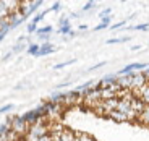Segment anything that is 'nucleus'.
Returning <instances> with one entry per match:
<instances>
[{"label": "nucleus", "mask_w": 149, "mask_h": 141, "mask_svg": "<svg viewBox=\"0 0 149 141\" xmlns=\"http://www.w3.org/2000/svg\"><path fill=\"white\" fill-rule=\"evenodd\" d=\"M7 123H10V130H13L16 135H19V136H24V135L28 133V128H29V123L26 122V120L23 119V115L19 117V115H13V117H7V120H5Z\"/></svg>", "instance_id": "1"}, {"label": "nucleus", "mask_w": 149, "mask_h": 141, "mask_svg": "<svg viewBox=\"0 0 149 141\" xmlns=\"http://www.w3.org/2000/svg\"><path fill=\"white\" fill-rule=\"evenodd\" d=\"M54 135H57L60 141H76V133L68 128H63V130H58V131H52Z\"/></svg>", "instance_id": "2"}, {"label": "nucleus", "mask_w": 149, "mask_h": 141, "mask_svg": "<svg viewBox=\"0 0 149 141\" xmlns=\"http://www.w3.org/2000/svg\"><path fill=\"white\" fill-rule=\"evenodd\" d=\"M54 52H55V45H52L50 42H42L41 47H39V54H37V57L49 55V54H54Z\"/></svg>", "instance_id": "3"}, {"label": "nucleus", "mask_w": 149, "mask_h": 141, "mask_svg": "<svg viewBox=\"0 0 149 141\" xmlns=\"http://www.w3.org/2000/svg\"><path fill=\"white\" fill-rule=\"evenodd\" d=\"M0 2H3V5L8 8V11H18L21 0H0Z\"/></svg>", "instance_id": "4"}, {"label": "nucleus", "mask_w": 149, "mask_h": 141, "mask_svg": "<svg viewBox=\"0 0 149 141\" xmlns=\"http://www.w3.org/2000/svg\"><path fill=\"white\" fill-rule=\"evenodd\" d=\"M131 37L130 36H123V37H110V39H107L105 41V44H120V42H127V41H130Z\"/></svg>", "instance_id": "5"}, {"label": "nucleus", "mask_w": 149, "mask_h": 141, "mask_svg": "<svg viewBox=\"0 0 149 141\" xmlns=\"http://www.w3.org/2000/svg\"><path fill=\"white\" fill-rule=\"evenodd\" d=\"M39 47H41L39 44H34V42H31V44H28L26 52L29 54V55H34V57H37V54H39Z\"/></svg>", "instance_id": "6"}, {"label": "nucleus", "mask_w": 149, "mask_h": 141, "mask_svg": "<svg viewBox=\"0 0 149 141\" xmlns=\"http://www.w3.org/2000/svg\"><path fill=\"white\" fill-rule=\"evenodd\" d=\"M127 29H134V31H148L149 29V23H139V24H134V26H130Z\"/></svg>", "instance_id": "7"}, {"label": "nucleus", "mask_w": 149, "mask_h": 141, "mask_svg": "<svg viewBox=\"0 0 149 141\" xmlns=\"http://www.w3.org/2000/svg\"><path fill=\"white\" fill-rule=\"evenodd\" d=\"M76 141H96V140L88 133H76Z\"/></svg>", "instance_id": "8"}, {"label": "nucleus", "mask_w": 149, "mask_h": 141, "mask_svg": "<svg viewBox=\"0 0 149 141\" xmlns=\"http://www.w3.org/2000/svg\"><path fill=\"white\" fill-rule=\"evenodd\" d=\"M52 33H54L52 26H44V28H37L36 36H39V34H52Z\"/></svg>", "instance_id": "9"}, {"label": "nucleus", "mask_w": 149, "mask_h": 141, "mask_svg": "<svg viewBox=\"0 0 149 141\" xmlns=\"http://www.w3.org/2000/svg\"><path fill=\"white\" fill-rule=\"evenodd\" d=\"M24 49H28L26 45H24V42H16V44L13 45V49H11V52H13V54H19V52H23Z\"/></svg>", "instance_id": "10"}, {"label": "nucleus", "mask_w": 149, "mask_h": 141, "mask_svg": "<svg viewBox=\"0 0 149 141\" xmlns=\"http://www.w3.org/2000/svg\"><path fill=\"white\" fill-rule=\"evenodd\" d=\"M47 13H49V10H44V11H39V13H37V15L34 16L33 20H31V21H33V23H36V24H37V23H41L42 20H44V16L47 15Z\"/></svg>", "instance_id": "11"}, {"label": "nucleus", "mask_w": 149, "mask_h": 141, "mask_svg": "<svg viewBox=\"0 0 149 141\" xmlns=\"http://www.w3.org/2000/svg\"><path fill=\"white\" fill-rule=\"evenodd\" d=\"M71 24L68 23V24H63V26H60L58 28V34H63V36H67V34H70L71 33Z\"/></svg>", "instance_id": "12"}, {"label": "nucleus", "mask_w": 149, "mask_h": 141, "mask_svg": "<svg viewBox=\"0 0 149 141\" xmlns=\"http://www.w3.org/2000/svg\"><path fill=\"white\" fill-rule=\"evenodd\" d=\"M36 31H37V24L33 23V21H29L28 23V26H26V33L31 36V34H36Z\"/></svg>", "instance_id": "13"}, {"label": "nucleus", "mask_w": 149, "mask_h": 141, "mask_svg": "<svg viewBox=\"0 0 149 141\" xmlns=\"http://www.w3.org/2000/svg\"><path fill=\"white\" fill-rule=\"evenodd\" d=\"M8 13H10V11H8V8L3 5V2H0V20L7 18V16H8Z\"/></svg>", "instance_id": "14"}, {"label": "nucleus", "mask_w": 149, "mask_h": 141, "mask_svg": "<svg viewBox=\"0 0 149 141\" xmlns=\"http://www.w3.org/2000/svg\"><path fill=\"white\" fill-rule=\"evenodd\" d=\"M13 109H15L13 104H7V105H3V107H0V114H8V112H11Z\"/></svg>", "instance_id": "15"}, {"label": "nucleus", "mask_w": 149, "mask_h": 141, "mask_svg": "<svg viewBox=\"0 0 149 141\" xmlns=\"http://www.w3.org/2000/svg\"><path fill=\"white\" fill-rule=\"evenodd\" d=\"M73 62H74V60H73V59H70V60H67V62L57 63V65H55V67H54V68H55V70H60V68H63V67H67V65H71V63H73Z\"/></svg>", "instance_id": "16"}, {"label": "nucleus", "mask_w": 149, "mask_h": 141, "mask_svg": "<svg viewBox=\"0 0 149 141\" xmlns=\"http://www.w3.org/2000/svg\"><path fill=\"white\" fill-rule=\"evenodd\" d=\"M94 5H96V0H88V3L83 7V11H89L91 8H94Z\"/></svg>", "instance_id": "17"}, {"label": "nucleus", "mask_w": 149, "mask_h": 141, "mask_svg": "<svg viewBox=\"0 0 149 141\" xmlns=\"http://www.w3.org/2000/svg\"><path fill=\"white\" fill-rule=\"evenodd\" d=\"M127 21L128 20H123V21H118V23H115V24H110V29H120L122 26L127 24Z\"/></svg>", "instance_id": "18"}, {"label": "nucleus", "mask_w": 149, "mask_h": 141, "mask_svg": "<svg viewBox=\"0 0 149 141\" xmlns=\"http://www.w3.org/2000/svg\"><path fill=\"white\" fill-rule=\"evenodd\" d=\"M110 13H112V8H104V10H102L101 13H99V18L102 20V18H105V16H109Z\"/></svg>", "instance_id": "19"}, {"label": "nucleus", "mask_w": 149, "mask_h": 141, "mask_svg": "<svg viewBox=\"0 0 149 141\" xmlns=\"http://www.w3.org/2000/svg\"><path fill=\"white\" fill-rule=\"evenodd\" d=\"M60 10H62V5H60V2H54V5L49 8V11H60Z\"/></svg>", "instance_id": "20"}, {"label": "nucleus", "mask_w": 149, "mask_h": 141, "mask_svg": "<svg viewBox=\"0 0 149 141\" xmlns=\"http://www.w3.org/2000/svg\"><path fill=\"white\" fill-rule=\"evenodd\" d=\"M70 23V18H67V16H60L58 18V28L63 26V24H68Z\"/></svg>", "instance_id": "21"}, {"label": "nucleus", "mask_w": 149, "mask_h": 141, "mask_svg": "<svg viewBox=\"0 0 149 141\" xmlns=\"http://www.w3.org/2000/svg\"><path fill=\"white\" fill-rule=\"evenodd\" d=\"M110 24H107V23H104V21H101L99 24H97L96 28H94V31H102V29H105V28H109Z\"/></svg>", "instance_id": "22"}, {"label": "nucleus", "mask_w": 149, "mask_h": 141, "mask_svg": "<svg viewBox=\"0 0 149 141\" xmlns=\"http://www.w3.org/2000/svg\"><path fill=\"white\" fill-rule=\"evenodd\" d=\"M37 37H39L42 42H50V34H39Z\"/></svg>", "instance_id": "23"}, {"label": "nucleus", "mask_w": 149, "mask_h": 141, "mask_svg": "<svg viewBox=\"0 0 149 141\" xmlns=\"http://www.w3.org/2000/svg\"><path fill=\"white\" fill-rule=\"evenodd\" d=\"M37 141H54V140H52V135L47 133V135H44V136H41Z\"/></svg>", "instance_id": "24"}, {"label": "nucleus", "mask_w": 149, "mask_h": 141, "mask_svg": "<svg viewBox=\"0 0 149 141\" xmlns=\"http://www.w3.org/2000/svg\"><path fill=\"white\" fill-rule=\"evenodd\" d=\"M105 63H107V62H101V63H97V65H94V67H91V68H89V70H88V71H94V70H97V68L104 67Z\"/></svg>", "instance_id": "25"}, {"label": "nucleus", "mask_w": 149, "mask_h": 141, "mask_svg": "<svg viewBox=\"0 0 149 141\" xmlns=\"http://www.w3.org/2000/svg\"><path fill=\"white\" fill-rule=\"evenodd\" d=\"M11 57H13V52H11V50H10V52H8L7 55H3V59H2V62H8V60H10Z\"/></svg>", "instance_id": "26"}, {"label": "nucleus", "mask_w": 149, "mask_h": 141, "mask_svg": "<svg viewBox=\"0 0 149 141\" xmlns=\"http://www.w3.org/2000/svg\"><path fill=\"white\" fill-rule=\"evenodd\" d=\"M88 29V26H86V24H81V26H79V31H86Z\"/></svg>", "instance_id": "27"}, {"label": "nucleus", "mask_w": 149, "mask_h": 141, "mask_svg": "<svg viewBox=\"0 0 149 141\" xmlns=\"http://www.w3.org/2000/svg\"><path fill=\"white\" fill-rule=\"evenodd\" d=\"M139 49H141V45H133V47H131V50H139Z\"/></svg>", "instance_id": "28"}, {"label": "nucleus", "mask_w": 149, "mask_h": 141, "mask_svg": "<svg viewBox=\"0 0 149 141\" xmlns=\"http://www.w3.org/2000/svg\"><path fill=\"white\" fill-rule=\"evenodd\" d=\"M144 75H146V78H149V67L144 70Z\"/></svg>", "instance_id": "29"}, {"label": "nucleus", "mask_w": 149, "mask_h": 141, "mask_svg": "<svg viewBox=\"0 0 149 141\" xmlns=\"http://www.w3.org/2000/svg\"><path fill=\"white\" fill-rule=\"evenodd\" d=\"M96 2H102V0H96Z\"/></svg>", "instance_id": "30"}, {"label": "nucleus", "mask_w": 149, "mask_h": 141, "mask_svg": "<svg viewBox=\"0 0 149 141\" xmlns=\"http://www.w3.org/2000/svg\"><path fill=\"white\" fill-rule=\"evenodd\" d=\"M122 2H127V0H122Z\"/></svg>", "instance_id": "31"}, {"label": "nucleus", "mask_w": 149, "mask_h": 141, "mask_svg": "<svg viewBox=\"0 0 149 141\" xmlns=\"http://www.w3.org/2000/svg\"><path fill=\"white\" fill-rule=\"evenodd\" d=\"M148 67H149V65H148Z\"/></svg>", "instance_id": "32"}]
</instances>
